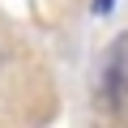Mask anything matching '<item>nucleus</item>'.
I'll list each match as a JSON object with an SVG mask.
<instances>
[{"instance_id": "obj_2", "label": "nucleus", "mask_w": 128, "mask_h": 128, "mask_svg": "<svg viewBox=\"0 0 128 128\" xmlns=\"http://www.w3.org/2000/svg\"><path fill=\"white\" fill-rule=\"evenodd\" d=\"M111 9H115V0H94V13H98V17H107Z\"/></svg>"}, {"instance_id": "obj_1", "label": "nucleus", "mask_w": 128, "mask_h": 128, "mask_svg": "<svg viewBox=\"0 0 128 128\" xmlns=\"http://www.w3.org/2000/svg\"><path fill=\"white\" fill-rule=\"evenodd\" d=\"M107 90L115 98L128 94V34H120L107 51Z\"/></svg>"}]
</instances>
